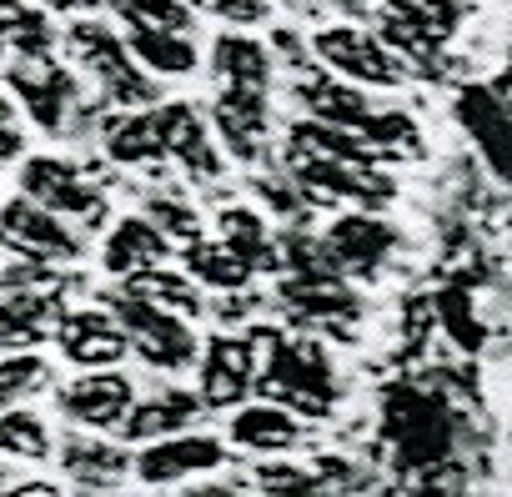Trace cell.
<instances>
[{
	"label": "cell",
	"mask_w": 512,
	"mask_h": 497,
	"mask_svg": "<svg viewBox=\"0 0 512 497\" xmlns=\"http://www.w3.org/2000/svg\"><path fill=\"white\" fill-rule=\"evenodd\" d=\"M61 412L81 427H121V417L131 412V377L121 372H91V377H76L71 387H61Z\"/></svg>",
	"instance_id": "cell-7"
},
{
	"label": "cell",
	"mask_w": 512,
	"mask_h": 497,
	"mask_svg": "<svg viewBox=\"0 0 512 497\" xmlns=\"http://www.w3.org/2000/svg\"><path fill=\"white\" fill-rule=\"evenodd\" d=\"M256 387H262L277 407L287 412H307V417H322L332 407V367L327 357L317 352V342H292V347H277L267 357V372L256 377Z\"/></svg>",
	"instance_id": "cell-1"
},
{
	"label": "cell",
	"mask_w": 512,
	"mask_h": 497,
	"mask_svg": "<svg viewBox=\"0 0 512 497\" xmlns=\"http://www.w3.org/2000/svg\"><path fill=\"white\" fill-rule=\"evenodd\" d=\"M181 6L186 11H211V16H226V21H241V26L267 16V0H181Z\"/></svg>",
	"instance_id": "cell-32"
},
{
	"label": "cell",
	"mask_w": 512,
	"mask_h": 497,
	"mask_svg": "<svg viewBox=\"0 0 512 497\" xmlns=\"http://www.w3.org/2000/svg\"><path fill=\"white\" fill-rule=\"evenodd\" d=\"M327 66H337L342 76H357L367 86H397L407 76L402 56H392L377 36L357 31V26H337V31H322L317 46H312Z\"/></svg>",
	"instance_id": "cell-6"
},
{
	"label": "cell",
	"mask_w": 512,
	"mask_h": 497,
	"mask_svg": "<svg viewBox=\"0 0 512 497\" xmlns=\"http://www.w3.org/2000/svg\"><path fill=\"white\" fill-rule=\"evenodd\" d=\"M126 297H136V302H146V307H156V312H171V317H196V312H201V292H196L186 277L161 272V267L126 277Z\"/></svg>",
	"instance_id": "cell-20"
},
{
	"label": "cell",
	"mask_w": 512,
	"mask_h": 497,
	"mask_svg": "<svg viewBox=\"0 0 512 497\" xmlns=\"http://www.w3.org/2000/svg\"><path fill=\"white\" fill-rule=\"evenodd\" d=\"M221 442L216 437H161L151 442L141 457H136V472L146 482H176V477H191V472H211L221 467Z\"/></svg>",
	"instance_id": "cell-12"
},
{
	"label": "cell",
	"mask_w": 512,
	"mask_h": 497,
	"mask_svg": "<svg viewBox=\"0 0 512 497\" xmlns=\"http://www.w3.org/2000/svg\"><path fill=\"white\" fill-rule=\"evenodd\" d=\"M46 297H0V347H36L46 337Z\"/></svg>",
	"instance_id": "cell-23"
},
{
	"label": "cell",
	"mask_w": 512,
	"mask_h": 497,
	"mask_svg": "<svg viewBox=\"0 0 512 497\" xmlns=\"http://www.w3.org/2000/svg\"><path fill=\"white\" fill-rule=\"evenodd\" d=\"M46 382H51V367L41 357H6L0 362V412H11L31 392H41Z\"/></svg>",
	"instance_id": "cell-30"
},
{
	"label": "cell",
	"mask_w": 512,
	"mask_h": 497,
	"mask_svg": "<svg viewBox=\"0 0 512 497\" xmlns=\"http://www.w3.org/2000/svg\"><path fill=\"white\" fill-rule=\"evenodd\" d=\"M186 497H241V492H231V487H201V492H186Z\"/></svg>",
	"instance_id": "cell-35"
},
{
	"label": "cell",
	"mask_w": 512,
	"mask_h": 497,
	"mask_svg": "<svg viewBox=\"0 0 512 497\" xmlns=\"http://www.w3.org/2000/svg\"><path fill=\"white\" fill-rule=\"evenodd\" d=\"M11 86L21 91L26 111H31L46 131H61V126H66V106H71V91H76L66 71H56V66H46V61H26V66L11 71Z\"/></svg>",
	"instance_id": "cell-14"
},
{
	"label": "cell",
	"mask_w": 512,
	"mask_h": 497,
	"mask_svg": "<svg viewBox=\"0 0 512 497\" xmlns=\"http://www.w3.org/2000/svg\"><path fill=\"white\" fill-rule=\"evenodd\" d=\"M111 11L131 26V31H161V36H186L191 16L181 0H111Z\"/></svg>",
	"instance_id": "cell-24"
},
{
	"label": "cell",
	"mask_w": 512,
	"mask_h": 497,
	"mask_svg": "<svg viewBox=\"0 0 512 497\" xmlns=\"http://www.w3.org/2000/svg\"><path fill=\"white\" fill-rule=\"evenodd\" d=\"M0 287H6L11 297H46L51 302L66 287V277L46 272V262H26V267H11L6 277H0Z\"/></svg>",
	"instance_id": "cell-31"
},
{
	"label": "cell",
	"mask_w": 512,
	"mask_h": 497,
	"mask_svg": "<svg viewBox=\"0 0 512 497\" xmlns=\"http://www.w3.org/2000/svg\"><path fill=\"white\" fill-rule=\"evenodd\" d=\"M11 156H21V131L11 121H0V161H11Z\"/></svg>",
	"instance_id": "cell-34"
},
{
	"label": "cell",
	"mask_w": 512,
	"mask_h": 497,
	"mask_svg": "<svg viewBox=\"0 0 512 497\" xmlns=\"http://www.w3.org/2000/svg\"><path fill=\"white\" fill-rule=\"evenodd\" d=\"M21 186H26V201H36V206H46L56 216H76L81 226H101L106 221V201L76 176V166H66L56 156L26 161Z\"/></svg>",
	"instance_id": "cell-5"
},
{
	"label": "cell",
	"mask_w": 512,
	"mask_h": 497,
	"mask_svg": "<svg viewBox=\"0 0 512 497\" xmlns=\"http://www.w3.org/2000/svg\"><path fill=\"white\" fill-rule=\"evenodd\" d=\"M161 257H166V236L151 221H141V216H126L111 231V241H106V267L121 272V277L151 272V267H161Z\"/></svg>",
	"instance_id": "cell-17"
},
{
	"label": "cell",
	"mask_w": 512,
	"mask_h": 497,
	"mask_svg": "<svg viewBox=\"0 0 512 497\" xmlns=\"http://www.w3.org/2000/svg\"><path fill=\"white\" fill-rule=\"evenodd\" d=\"M61 352L76 362V367H116L126 357V332L106 317V312H76V317H61Z\"/></svg>",
	"instance_id": "cell-10"
},
{
	"label": "cell",
	"mask_w": 512,
	"mask_h": 497,
	"mask_svg": "<svg viewBox=\"0 0 512 497\" xmlns=\"http://www.w3.org/2000/svg\"><path fill=\"white\" fill-rule=\"evenodd\" d=\"M322 252H327L332 267H342V272H362V277H367V272L392 252V231H387L377 216H342V221L327 231Z\"/></svg>",
	"instance_id": "cell-11"
},
{
	"label": "cell",
	"mask_w": 512,
	"mask_h": 497,
	"mask_svg": "<svg viewBox=\"0 0 512 497\" xmlns=\"http://www.w3.org/2000/svg\"><path fill=\"white\" fill-rule=\"evenodd\" d=\"M21 16V6H16V0H0V21H16Z\"/></svg>",
	"instance_id": "cell-37"
},
{
	"label": "cell",
	"mask_w": 512,
	"mask_h": 497,
	"mask_svg": "<svg viewBox=\"0 0 512 497\" xmlns=\"http://www.w3.org/2000/svg\"><path fill=\"white\" fill-rule=\"evenodd\" d=\"M151 216H156V231H161V236H166V231H171V236H186V241L201 236V221H196L186 206H176V201H156Z\"/></svg>",
	"instance_id": "cell-33"
},
{
	"label": "cell",
	"mask_w": 512,
	"mask_h": 497,
	"mask_svg": "<svg viewBox=\"0 0 512 497\" xmlns=\"http://www.w3.org/2000/svg\"><path fill=\"white\" fill-rule=\"evenodd\" d=\"M131 56L161 76H186L196 66V46L186 36H161V31H131Z\"/></svg>",
	"instance_id": "cell-25"
},
{
	"label": "cell",
	"mask_w": 512,
	"mask_h": 497,
	"mask_svg": "<svg viewBox=\"0 0 512 497\" xmlns=\"http://www.w3.org/2000/svg\"><path fill=\"white\" fill-rule=\"evenodd\" d=\"M51 11H76V6H91V0H46Z\"/></svg>",
	"instance_id": "cell-36"
},
{
	"label": "cell",
	"mask_w": 512,
	"mask_h": 497,
	"mask_svg": "<svg viewBox=\"0 0 512 497\" xmlns=\"http://www.w3.org/2000/svg\"><path fill=\"white\" fill-rule=\"evenodd\" d=\"M116 327L126 332V342H136V352L151 362V367H186L196 362V337L181 327V317L171 312H156L136 297H121L116 302Z\"/></svg>",
	"instance_id": "cell-3"
},
{
	"label": "cell",
	"mask_w": 512,
	"mask_h": 497,
	"mask_svg": "<svg viewBox=\"0 0 512 497\" xmlns=\"http://www.w3.org/2000/svg\"><path fill=\"white\" fill-rule=\"evenodd\" d=\"M216 131L236 156H262L267 146V91H221L216 101Z\"/></svg>",
	"instance_id": "cell-13"
},
{
	"label": "cell",
	"mask_w": 512,
	"mask_h": 497,
	"mask_svg": "<svg viewBox=\"0 0 512 497\" xmlns=\"http://www.w3.org/2000/svg\"><path fill=\"white\" fill-rule=\"evenodd\" d=\"M0 51H6V26H0Z\"/></svg>",
	"instance_id": "cell-38"
},
{
	"label": "cell",
	"mask_w": 512,
	"mask_h": 497,
	"mask_svg": "<svg viewBox=\"0 0 512 497\" xmlns=\"http://www.w3.org/2000/svg\"><path fill=\"white\" fill-rule=\"evenodd\" d=\"M231 437H236L241 447H251V452H282V447H292L302 432H297V422H292L287 407L262 402V407H241V412L231 417Z\"/></svg>",
	"instance_id": "cell-19"
},
{
	"label": "cell",
	"mask_w": 512,
	"mask_h": 497,
	"mask_svg": "<svg viewBox=\"0 0 512 497\" xmlns=\"http://www.w3.org/2000/svg\"><path fill=\"white\" fill-rule=\"evenodd\" d=\"M221 236H226V246L236 257H246V267L256 272V267H277V257H272V241H267V231H262V221H256L251 211H221Z\"/></svg>",
	"instance_id": "cell-27"
},
{
	"label": "cell",
	"mask_w": 512,
	"mask_h": 497,
	"mask_svg": "<svg viewBox=\"0 0 512 497\" xmlns=\"http://www.w3.org/2000/svg\"><path fill=\"white\" fill-rule=\"evenodd\" d=\"M151 126H156L161 151L176 156L191 176H221V161H216V151H211V136H206V126H201V116H196L191 106H181V101L156 106V111H151Z\"/></svg>",
	"instance_id": "cell-9"
},
{
	"label": "cell",
	"mask_w": 512,
	"mask_h": 497,
	"mask_svg": "<svg viewBox=\"0 0 512 497\" xmlns=\"http://www.w3.org/2000/svg\"><path fill=\"white\" fill-rule=\"evenodd\" d=\"M66 472L71 477H81V482H116L121 472H126V452H116V447H106V442H81V437H71L66 442Z\"/></svg>",
	"instance_id": "cell-28"
},
{
	"label": "cell",
	"mask_w": 512,
	"mask_h": 497,
	"mask_svg": "<svg viewBox=\"0 0 512 497\" xmlns=\"http://www.w3.org/2000/svg\"><path fill=\"white\" fill-rule=\"evenodd\" d=\"M71 51L106 81V91H111L116 101H126V106H151V101H156V86L131 66V51H126L106 26H96V21L71 26Z\"/></svg>",
	"instance_id": "cell-4"
},
{
	"label": "cell",
	"mask_w": 512,
	"mask_h": 497,
	"mask_svg": "<svg viewBox=\"0 0 512 497\" xmlns=\"http://www.w3.org/2000/svg\"><path fill=\"white\" fill-rule=\"evenodd\" d=\"M211 61H216V76L226 81V91H267V81H272L267 51L246 36H221Z\"/></svg>",
	"instance_id": "cell-18"
},
{
	"label": "cell",
	"mask_w": 512,
	"mask_h": 497,
	"mask_svg": "<svg viewBox=\"0 0 512 497\" xmlns=\"http://www.w3.org/2000/svg\"><path fill=\"white\" fill-rule=\"evenodd\" d=\"M0 452L11 457H26V462H41L51 452V432L36 412H0Z\"/></svg>",
	"instance_id": "cell-29"
},
{
	"label": "cell",
	"mask_w": 512,
	"mask_h": 497,
	"mask_svg": "<svg viewBox=\"0 0 512 497\" xmlns=\"http://www.w3.org/2000/svg\"><path fill=\"white\" fill-rule=\"evenodd\" d=\"M106 151L126 166H141V161H161V141H156V126L151 116H121L106 126Z\"/></svg>",
	"instance_id": "cell-26"
},
{
	"label": "cell",
	"mask_w": 512,
	"mask_h": 497,
	"mask_svg": "<svg viewBox=\"0 0 512 497\" xmlns=\"http://www.w3.org/2000/svg\"><path fill=\"white\" fill-rule=\"evenodd\" d=\"M201 412V397H191V392H156V397H146V402H131V412L121 417V437H131V442H161L166 432H176V427H186L191 417Z\"/></svg>",
	"instance_id": "cell-15"
},
{
	"label": "cell",
	"mask_w": 512,
	"mask_h": 497,
	"mask_svg": "<svg viewBox=\"0 0 512 497\" xmlns=\"http://www.w3.org/2000/svg\"><path fill=\"white\" fill-rule=\"evenodd\" d=\"M297 96H302V101L312 106V116L327 121V126H357L362 116H372L367 96L352 91V86H342V81H302Z\"/></svg>",
	"instance_id": "cell-22"
},
{
	"label": "cell",
	"mask_w": 512,
	"mask_h": 497,
	"mask_svg": "<svg viewBox=\"0 0 512 497\" xmlns=\"http://www.w3.org/2000/svg\"><path fill=\"white\" fill-rule=\"evenodd\" d=\"M282 297H287L297 312H312L317 322L337 327V337H347L342 322L357 312V297H352L342 282H332L327 272H302V277H292V282L282 287Z\"/></svg>",
	"instance_id": "cell-16"
},
{
	"label": "cell",
	"mask_w": 512,
	"mask_h": 497,
	"mask_svg": "<svg viewBox=\"0 0 512 497\" xmlns=\"http://www.w3.org/2000/svg\"><path fill=\"white\" fill-rule=\"evenodd\" d=\"M0 246L21 252L26 262H71V257H81V246L61 226V216L26 201V196L0 206Z\"/></svg>",
	"instance_id": "cell-2"
},
{
	"label": "cell",
	"mask_w": 512,
	"mask_h": 497,
	"mask_svg": "<svg viewBox=\"0 0 512 497\" xmlns=\"http://www.w3.org/2000/svg\"><path fill=\"white\" fill-rule=\"evenodd\" d=\"M251 347L236 337H211L201 352V407H236L251 392Z\"/></svg>",
	"instance_id": "cell-8"
},
{
	"label": "cell",
	"mask_w": 512,
	"mask_h": 497,
	"mask_svg": "<svg viewBox=\"0 0 512 497\" xmlns=\"http://www.w3.org/2000/svg\"><path fill=\"white\" fill-rule=\"evenodd\" d=\"M186 267L206 282V287H221V292H241L251 282V267L246 257H236L226 241H186Z\"/></svg>",
	"instance_id": "cell-21"
}]
</instances>
